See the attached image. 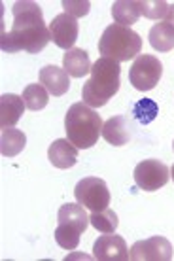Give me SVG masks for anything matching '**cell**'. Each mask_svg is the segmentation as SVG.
Instances as JSON below:
<instances>
[{
	"mask_svg": "<svg viewBox=\"0 0 174 261\" xmlns=\"http://www.w3.org/2000/svg\"><path fill=\"white\" fill-rule=\"evenodd\" d=\"M13 25L10 33H2L0 47L4 53L42 51L49 42V27L45 25L42 8L31 0H19L12 6Z\"/></svg>",
	"mask_w": 174,
	"mask_h": 261,
	"instance_id": "obj_1",
	"label": "cell"
},
{
	"mask_svg": "<svg viewBox=\"0 0 174 261\" xmlns=\"http://www.w3.org/2000/svg\"><path fill=\"white\" fill-rule=\"evenodd\" d=\"M119 63L101 57L91 66V78L84 84L82 98L91 108H103L119 91Z\"/></svg>",
	"mask_w": 174,
	"mask_h": 261,
	"instance_id": "obj_2",
	"label": "cell"
},
{
	"mask_svg": "<svg viewBox=\"0 0 174 261\" xmlns=\"http://www.w3.org/2000/svg\"><path fill=\"white\" fill-rule=\"evenodd\" d=\"M103 119L95 108L85 102H76L68 108L65 116L66 138L78 150H89L103 137Z\"/></svg>",
	"mask_w": 174,
	"mask_h": 261,
	"instance_id": "obj_3",
	"label": "cell"
},
{
	"mask_svg": "<svg viewBox=\"0 0 174 261\" xmlns=\"http://www.w3.org/2000/svg\"><path fill=\"white\" fill-rule=\"evenodd\" d=\"M98 51L103 57L117 63L136 59L142 51V38L129 27L112 23L104 29L103 36L98 40Z\"/></svg>",
	"mask_w": 174,
	"mask_h": 261,
	"instance_id": "obj_4",
	"label": "cell"
},
{
	"mask_svg": "<svg viewBox=\"0 0 174 261\" xmlns=\"http://www.w3.org/2000/svg\"><path fill=\"white\" fill-rule=\"evenodd\" d=\"M74 197H76V202H80L85 208H89L91 212H101V210L108 208L110 204L108 186L103 178L97 176L80 180L74 188Z\"/></svg>",
	"mask_w": 174,
	"mask_h": 261,
	"instance_id": "obj_5",
	"label": "cell"
},
{
	"mask_svg": "<svg viewBox=\"0 0 174 261\" xmlns=\"http://www.w3.org/2000/svg\"><path fill=\"white\" fill-rule=\"evenodd\" d=\"M163 74L161 61L154 55H138L135 63L131 65L129 70V82L131 85L138 91H152L155 85L159 84Z\"/></svg>",
	"mask_w": 174,
	"mask_h": 261,
	"instance_id": "obj_6",
	"label": "cell"
},
{
	"mask_svg": "<svg viewBox=\"0 0 174 261\" xmlns=\"http://www.w3.org/2000/svg\"><path fill=\"white\" fill-rule=\"evenodd\" d=\"M133 176L142 191H157L170 180V169L159 159H146L136 165Z\"/></svg>",
	"mask_w": 174,
	"mask_h": 261,
	"instance_id": "obj_7",
	"label": "cell"
},
{
	"mask_svg": "<svg viewBox=\"0 0 174 261\" xmlns=\"http://www.w3.org/2000/svg\"><path fill=\"white\" fill-rule=\"evenodd\" d=\"M131 261H170L172 244L165 237H150L146 241L135 242L129 250Z\"/></svg>",
	"mask_w": 174,
	"mask_h": 261,
	"instance_id": "obj_8",
	"label": "cell"
},
{
	"mask_svg": "<svg viewBox=\"0 0 174 261\" xmlns=\"http://www.w3.org/2000/svg\"><path fill=\"white\" fill-rule=\"evenodd\" d=\"M93 257L98 261H127L129 259L127 242L116 233H104L93 244Z\"/></svg>",
	"mask_w": 174,
	"mask_h": 261,
	"instance_id": "obj_9",
	"label": "cell"
},
{
	"mask_svg": "<svg viewBox=\"0 0 174 261\" xmlns=\"http://www.w3.org/2000/svg\"><path fill=\"white\" fill-rule=\"evenodd\" d=\"M78 33H80V27H78L76 17H72L68 13H59L49 23V34H52L53 44L66 51L74 47Z\"/></svg>",
	"mask_w": 174,
	"mask_h": 261,
	"instance_id": "obj_10",
	"label": "cell"
},
{
	"mask_svg": "<svg viewBox=\"0 0 174 261\" xmlns=\"http://www.w3.org/2000/svg\"><path fill=\"white\" fill-rule=\"evenodd\" d=\"M40 84L44 85L53 97H63L70 89V76L65 68L47 65L40 70Z\"/></svg>",
	"mask_w": 174,
	"mask_h": 261,
	"instance_id": "obj_11",
	"label": "cell"
},
{
	"mask_svg": "<svg viewBox=\"0 0 174 261\" xmlns=\"http://www.w3.org/2000/svg\"><path fill=\"white\" fill-rule=\"evenodd\" d=\"M47 157L55 169H70L78 163V148L68 138H57L49 146Z\"/></svg>",
	"mask_w": 174,
	"mask_h": 261,
	"instance_id": "obj_12",
	"label": "cell"
},
{
	"mask_svg": "<svg viewBox=\"0 0 174 261\" xmlns=\"http://www.w3.org/2000/svg\"><path fill=\"white\" fill-rule=\"evenodd\" d=\"M25 100L15 93H4L0 97V127L12 129L25 112Z\"/></svg>",
	"mask_w": 174,
	"mask_h": 261,
	"instance_id": "obj_13",
	"label": "cell"
},
{
	"mask_svg": "<svg viewBox=\"0 0 174 261\" xmlns=\"http://www.w3.org/2000/svg\"><path fill=\"white\" fill-rule=\"evenodd\" d=\"M57 222L61 225H68L84 233L89 225V216L85 212V206H82L80 202H66L59 208Z\"/></svg>",
	"mask_w": 174,
	"mask_h": 261,
	"instance_id": "obj_14",
	"label": "cell"
},
{
	"mask_svg": "<svg viewBox=\"0 0 174 261\" xmlns=\"http://www.w3.org/2000/svg\"><path fill=\"white\" fill-rule=\"evenodd\" d=\"M91 66L89 53L82 47H72L63 55V68L72 78H84L87 72H91Z\"/></svg>",
	"mask_w": 174,
	"mask_h": 261,
	"instance_id": "obj_15",
	"label": "cell"
},
{
	"mask_svg": "<svg viewBox=\"0 0 174 261\" xmlns=\"http://www.w3.org/2000/svg\"><path fill=\"white\" fill-rule=\"evenodd\" d=\"M103 138L112 146H125L129 142V127L125 116H114L103 125Z\"/></svg>",
	"mask_w": 174,
	"mask_h": 261,
	"instance_id": "obj_16",
	"label": "cell"
},
{
	"mask_svg": "<svg viewBox=\"0 0 174 261\" xmlns=\"http://www.w3.org/2000/svg\"><path fill=\"white\" fill-rule=\"evenodd\" d=\"M148 40L155 51L168 53L174 49V27L167 21H159L150 29Z\"/></svg>",
	"mask_w": 174,
	"mask_h": 261,
	"instance_id": "obj_17",
	"label": "cell"
},
{
	"mask_svg": "<svg viewBox=\"0 0 174 261\" xmlns=\"http://www.w3.org/2000/svg\"><path fill=\"white\" fill-rule=\"evenodd\" d=\"M140 2L138 0H117L112 6V17L117 25L129 27L135 25L140 17Z\"/></svg>",
	"mask_w": 174,
	"mask_h": 261,
	"instance_id": "obj_18",
	"label": "cell"
},
{
	"mask_svg": "<svg viewBox=\"0 0 174 261\" xmlns=\"http://www.w3.org/2000/svg\"><path fill=\"white\" fill-rule=\"evenodd\" d=\"M27 137L25 133L19 129H2V137H0V151L4 157H15L17 153L25 150Z\"/></svg>",
	"mask_w": 174,
	"mask_h": 261,
	"instance_id": "obj_19",
	"label": "cell"
},
{
	"mask_svg": "<svg viewBox=\"0 0 174 261\" xmlns=\"http://www.w3.org/2000/svg\"><path fill=\"white\" fill-rule=\"evenodd\" d=\"M23 100H25V106L29 110H44L49 102V91L42 84H31L23 89Z\"/></svg>",
	"mask_w": 174,
	"mask_h": 261,
	"instance_id": "obj_20",
	"label": "cell"
},
{
	"mask_svg": "<svg viewBox=\"0 0 174 261\" xmlns=\"http://www.w3.org/2000/svg\"><path fill=\"white\" fill-rule=\"evenodd\" d=\"M89 223L97 229V231H101V233H116L117 225H119V220H117V214L114 210L104 208V210H101V212H91Z\"/></svg>",
	"mask_w": 174,
	"mask_h": 261,
	"instance_id": "obj_21",
	"label": "cell"
},
{
	"mask_svg": "<svg viewBox=\"0 0 174 261\" xmlns=\"http://www.w3.org/2000/svg\"><path fill=\"white\" fill-rule=\"evenodd\" d=\"M80 235H82V231L59 223L57 229H55V242H57L63 250H68V252H70V250L78 248V244H80Z\"/></svg>",
	"mask_w": 174,
	"mask_h": 261,
	"instance_id": "obj_22",
	"label": "cell"
},
{
	"mask_svg": "<svg viewBox=\"0 0 174 261\" xmlns=\"http://www.w3.org/2000/svg\"><path fill=\"white\" fill-rule=\"evenodd\" d=\"M157 112H159V106H157L155 100H152V98H142V100H138L135 105V108H133V116L136 118L138 123L148 125L155 119Z\"/></svg>",
	"mask_w": 174,
	"mask_h": 261,
	"instance_id": "obj_23",
	"label": "cell"
},
{
	"mask_svg": "<svg viewBox=\"0 0 174 261\" xmlns=\"http://www.w3.org/2000/svg\"><path fill=\"white\" fill-rule=\"evenodd\" d=\"M168 6L165 0H144L140 2V13L148 19H165L168 13Z\"/></svg>",
	"mask_w": 174,
	"mask_h": 261,
	"instance_id": "obj_24",
	"label": "cell"
},
{
	"mask_svg": "<svg viewBox=\"0 0 174 261\" xmlns=\"http://www.w3.org/2000/svg\"><path fill=\"white\" fill-rule=\"evenodd\" d=\"M63 8H65V13L72 15V17H84V15L89 13L91 4L87 0H78V2H74V0H65V2H63Z\"/></svg>",
	"mask_w": 174,
	"mask_h": 261,
	"instance_id": "obj_25",
	"label": "cell"
},
{
	"mask_svg": "<svg viewBox=\"0 0 174 261\" xmlns=\"http://www.w3.org/2000/svg\"><path fill=\"white\" fill-rule=\"evenodd\" d=\"M165 21L174 27V4H170V6H168V13H167V17H165Z\"/></svg>",
	"mask_w": 174,
	"mask_h": 261,
	"instance_id": "obj_26",
	"label": "cell"
},
{
	"mask_svg": "<svg viewBox=\"0 0 174 261\" xmlns=\"http://www.w3.org/2000/svg\"><path fill=\"white\" fill-rule=\"evenodd\" d=\"M170 178L174 180V165H172V169H170Z\"/></svg>",
	"mask_w": 174,
	"mask_h": 261,
	"instance_id": "obj_27",
	"label": "cell"
},
{
	"mask_svg": "<svg viewBox=\"0 0 174 261\" xmlns=\"http://www.w3.org/2000/svg\"><path fill=\"white\" fill-rule=\"evenodd\" d=\"M172 150H174V142H172Z\"/></svg>",
	"mask_w": 174,
	"mask_h": 261,
	"instance_id": "obj_28",
	"label": "cell"
}]
</instances>
